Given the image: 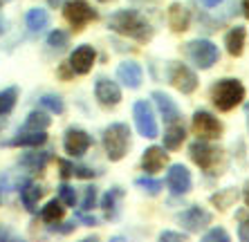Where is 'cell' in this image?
Returning a JSON list of instances; mask_svg holds the SVG:
<instances>
[{
	"label": "cell",
	"mask_w": 249,
	"mask_h": 242,
	"mask_svg": "<svg viewBox=\"0 0 249 242\" xmlns=\"http://www.w3.org/2000/svg\"><path fill=\"white\" fill-rule=\"evenodd\" d=\"M117 76H119V81H122L126 87L137 90V87L142 86L144 72H142V68H139L135 61H126V63H122L119 68H117Z\"/></svg>",
	"instance_id": "9a60e30c"
},
{
	"label": "cell",
	"mask_w": 249,
	"mask_h": 242,
	"mask_svg": "<svg viewBox=\"0 0 249 242\" xmlns=\"http://www.w3.org/2000/svg\"><path fill=\"white\" fill-rule=\"evenodd\" d=\"M202 2H204L207 7H215V5H220L222 0H202Z\"/></svg>",
	"instance_id": "60d3db41"
},
{
	"label": "cell",
	"mask_w": 249,
	"mask_h": 242,
	"mask_svg": "<svg viewBox=\"0 0 249 242\" xmlns=\"http://www.w3.org/2000/svg\"><path fill=\"white\" fill-rule=\"evenodd\" d=\"M41 218L45 220V222H56V220L63 218V207H61V202L58 200L47 202V207H43Z\"/></svg>",
	"instance_id": "4316f807"
},
{
	"label": "cell",
	"mask_w": 249,
	"mask_h": 242,
	"mask_svg": "<svg viewBox=\"0 0 249 242\" xmlns=\"http://www.w3.org/2000/svg\"><path fill=\"white\" fill-rule=\"evenodd\" d=\"M193 133L200 139H218L222 133V123L213 115H209L204 110H197L193 115Z\"/></svg>",
	"instance_id": "52a82bcc"
},
{
	"label": "cell",
	"mask_w": 249,
	"mask_h": 242,
	"mask_svg": "<svg viewBox=\"0 0 249 242\" xmlns=\"http://www.w3.org/2000/svg\"><path fill=\"white\" fill-rule=\"evenodd\" d=\"M72 175L88 179V177H92L94 175V171H90V168H86V166H72Z\"/></svg>",
	"instance_id": "d590c367"
},
{
	"label": "cell",
	"mask_w": 249,
	"mask_h": 242,
	"mask_svg": "<svg viewBox=\"0 0 249 242\" xmlns=\"http://www.w3.org/2000/svg\"><path fill=\"white\" fill-rule=\"evenodd\" d=\"M238 236H240V240L249 242V218H245L243 225L238 226Z\"/></svg>",
	"instance_id": "8d00e7d4"
},
{
	"label": "cell",
	"mask_w": 249,
	"mask_h": 242,
	"mask_svg": "<svg viewBox=\"0 0 249 242\" xmlns=\"http://www.w3.org/2000/svg\"><path fill=\"white\" fill-rule=\"evenodd\" d=\"M76 218L81 220V222H83V225H86V226H92V225H97V220H94V218H90V215H83V213H76Z\"/></svg>",
	"instance_id": "ab89813d"
},
{
	"label": "cell",
	"mask_w": 249,
	"mask_h": 242,
	"mask_svg": "<svg viewBox=\"0 0 249 242\" xmlns=\"http://www.w3.org/2000/svg\"><path fill=\"white\" fill-rule=\"evenodd\" d=\"M186 133H184V126H180V123H171L166 130V135H164V148L168 150H175L180 148L182 141H184Z\"/></svg>",
	"instance_id": "7402d4cb"
},
{
	"label": "cell",
	"mask_w": 249,
	"mask_h": 242,
	"mask_svg": "<svg viewBox=\"0 0 249 242\" xmlns=\"http://www.w3.org/2000/svg\"><path fill=\"white\" fill-rule=\"evenodd\" d=\"M189 23H191V14L186 9L184 5L180 2H173V5L168 7V25L173 32H184L189 29Z\"/></svg>",
	"instance_id": "e0dca14e"
},
{
	"label": "cell",
	"mask_w": 249,
	"mask_h": 242,
	"mask_svg": "<svg viewBox=\"0 0 249 242\" xmlns=\"http://www.w3.org/2000/svg\"><path fill=\"white\" fill-rule=\"evenodd\" d=\"M108 27L112 32L122 36H128V38H135V40H151L153 38V27L151 23L142 18L137 12H130V9H124V12H117L115 16H110L108 20Z\"/></svg>",
	"instance_id": "6da1fadb"
},
{
	"label": "cell",
	"mask_w": 249,
	"mask_h": 242,
	"mask_svg": "<svg viewBox=\"0 0 249 242\" xmlns=\"http://www.w3.org/2000/svg\"><path fill=\"white\" fill-rule=\"evenodd\" d=\"M58 166L63 168V171H61V175H63V177H70V175H72V164H68L65 159H61V161H58Z\"/></svg>",
	"instance_id": "f35d334b"
},
{
	"label": "cell",
	"mask_w": 249,
	"mask_h": 242,
	"mask_svg": "<svg viewBox=\"0 0 249 242\" xmlns=\"http://www.w3.org/2000/svg\"><path fill=\"white\" fill-rule=\"evenodd\" d=\"M160 238H162V240H180V242H184V240H186L184 233H175V231H164V233H162Z\"/></svg>",
	"instance_id": "74e56055"
},
{
	"label": "cell",
	"mask_w": 249,
	"mask_h": 242,
	"mask_svg": "<svg viewBox=\"0 0 249 242\" xmlns=\"http://www.w3.org/2000/svg\"><path fill=\"white\" fill-rule=\"evenodd\" d=\"M153 99H155L157 108H160V112H162L164 121H168V123H178V119H180V110H178V105H175V101L168 94L164 92H153Z\"/></svg>",
	"instance_id": "ac0fdd59"
},
{
	"label": "cell",
	"mask_w": 249,
	"mask_h": 242,
	"mask_svg": "<svg viewBox=\"0 0 249 242\" xmlns=\"http://www.w3.org/2000/svg\"><path fill=\"white\" fill-rule=\"evenodd\" d=\"M164 164H166V153L160 146H151V148L144 150V157H142V166H144L146 173H157L162 171Z\"/></svg>",
	"instance_id": "2e32d148"
},
{
	"label": "cell",
	"mask_w": 249,
	"mask_h": 242,
	"mask_svg": "<svg viewBox=\"0 0 249 242\" xmlns=\"http://www.w3.org/2000/svg\"><path fill=\"white\" fill-rule=\"evenodd\" d=\"M137 186H142L144 190H148L151 195H157L160 190H162V182H157V179H148V177H139L137 182H135Z\"/></svg>",
	"instance_id": "f546056e"
},
{
	"label": "cell",
	"mask_w": 249,
	"mask_h": 242,
	"mask_svg": "<svg viewBox=\"0 0 249 242\" xmlns=\"http://www.w3.org/2000/svg\"><path fill=\"white\" fill-rule=\"evenodd\" d=\"M43 197V186L38 184H27L23 190H20V200H23V204L32 211V208H36V204H38V200Z\"/></svg>",
	"instance_id": "cb8c5ba5"
},
{
	"label": "cell",
	"mask_w": 249,
	"mask_h": 242,
	"mask_svg": "<svg viewBox=\"0 0 249 242\" xmlns=\"http://www.w3.org/2000/svg\"><path fill=\"white\" fill-rule=\"evenodd\" d=\"M243 14L249 18V0H245V2H243Z\"/></svg>",
	"instance_id": "b9f144b4"
},
{
	"label": "cell",
	"mask_w": 249,
	"mask_h": 242,
	"mask_svg": "<svg viewBox=\"0 0 249 242\" xmlns=\"http://www.w3.org/2000/svg\"><path fill=\"white\" fill-rule=\"evenodd\" d=\"M94 94H97L101 105H117L122 101V90H119V86L110 79H97Z\"/></svg>",
	"instance_id": "5bb4252c"
},
{
	"label": "cell",
	"mask_w": 249,
	"mask_h": 242,
	"mask_svg": "<svg viewBox=\"0 0 249 242\" xmlns=\"http://www.w3.org/2000/svg\"><path fill=\"white\" fill-rule=\"evenodd\" d=\"M63 16L74 29H81L83 25L92 23L94 18H97V12L88 2H83V0H70V2H65Z\"/></svg>",
	"instance_id": "5b68a950"
},
{
	"label": "cell",
	"mask_w": 249,
	"mask_h": 242,
	"mask_svg": "<svg viewBox=\"0 0 249 242\" xmlns=\"http://www.w3.org/2000/svg\"><path fill=\"white\" fill-rule=\"evenodd\" d=\"M47 135L43 130H23L9 141V146H29V148H38L41 144H45Z\"/></svg>",
	"instance_id": "d6986e66"
},
{
	"label": "cell",
	"mask_w": 249,
	"mask_h": 242,
	"mask_svg": "<svg viewBox=\"0 0 249 242\" xmlns=\"http://www.w3.org/2000/svg\"><path fill=\"white\" fill-rule=\"evenodd\" d=\"M0 32H2V20H0Z\"/></svg>",
	"instance_id": "bcb514c9"
},
{
	"label": "cell",
	"mask_w": 249,
	"mask_h": 242,
	"mask_svg": "<svg viewBox=\"0 0 249 242\" xmlns=\"http://www.w3.org/2000/svg\"><path fill=\"white\" fill-rule=\"evenodd\" d=\"M117 197H122V190H119V189H110V193L104 197V208H106V211H110V208L115 207Z\"/></svg>",
	"instance_id": "836d02e7"
},
{
	"label": "cell",
	"mask_w": 249,
	"mask_h": 242,
	"mask_svg": "<svg viewBox=\"0 0 249 242\" xmlns=\"http://www.w3.org/2000/svg\"><path fill=\"white\" fill-rule=\"evenodd\" d=\"M180 225L184 226L189 233H200L207 225H211V213L204 211L202 207H191L180 215Z\"/></svg>",
	"instance_id": "8fae6325"
},
{
	"label": "cell",
	"mask_w": 249,
	"mask_h": 242,
	"mask_svg": "<svg viewBox=\"0 0 249 242\" xmlns=\"http://www.w3.org/2000/svg\"><path fill=\"white\" fill-rule=\"evenodd\" d=\"M231 200H236V190H233V189H227L225 193H218V195H213V202L220 208H227L229 204H231Z\"/></svg>",
	"instance_id": "4dcf8cb0"
},
{
	"label": "cell",
	"mask_w": 249,
	"mask_h": 242,
	"mask_svg": "<svg viewBox=\"0 0 249 242\" xmlns=\"http://www.w3.org/2000/svg\"><path fill=\"white\" fill-rule=\"evenodd\" d=\"M58 2H61V0H50V5H58Z\"/></svg>",
	"instance_id": "f6af8a7d"
},
{
	"label": "cell",
	"mask_w": 249,
	"mask_h": 242,
	"mask_svg": "<svg viewBox=\"0 0 249 242\" xmlns=\"http://www.w3.org/2000/svg\"><path fill=\"white\" fill-rule=\"evenodd\" d=\"M41 105H43V108H47L50 112H56V115H61V112L65 110L63 99L56 97V94H45V97L41 99Z\"/></svg>",
	"instance_id": "83f0119b"
},
{
	"label": "cell",
	"mask_w": 249,
	"mask_h": 242,
	"mask_svg": "<svg viewBox=\"0 0 249 242\" xmlns=\"http://www.w3.org/2000/svg\"><path fill=\"white\" fill-rule=\"evenodd\" d=\"M58 195H61V200H63L65 204H68V207H74L76 193H74V189H72V186L61 184V186H58Z\"/></svg>",
	"instance_id": "1f68e13d"
},
{
	"label": "cell",
	"mask_w": 249,
	"mask_h": 242,
	"mask_svg": "<svg viewBox=\"0 0 249 242\" xmlns=\"http://www.w3.org/2000/svg\"><path fill=\"white\" fill-rule=\"evenodd\" d=\"M16 99H18L16 87H7V90H2V92H0V115L12 112L14 105H16Z\"/></svg>",
	"instance_id": "d4e9b609"
},
{
	"label": "cell",
	"mask_w": 249,
	"mask_h": 242,
	"mask_svg": "<svg viewBox=\"0 0 249 242\" xmlns=\"http://www.w3.org/2000/svg\"><path fill=\"white\" fill-rule=\"evenodd\" d=\"M204 240L207 242H213V240H222V242H227L229 240V233H227L225 229H211L207 233V236H204Z\"/></svg>",
	"instance_id": "d6a6232c"
},
{
	"label": "cell",
	"mask_w": 249,
	"mask_h": 242,
	"mask_svg": "<svg viewBox=\"0 0 249 242\" xmlns=\"http://www.w3.org/2000/svg\"><path fill=\"white\" fill-rule=\"evenodd\" d=\"M94 58H97V52H94L92 45H81L76 47L72 56H70V68L76 74H88L94 65Z\"/></svg>",
	"instance_id": "7c38bea8"
},
{
	"label": "cell",
	"mask_w": 249,
	"mask_h": 242,
	"mask_svg": "<svg viewBox=\"0 0 249 242\" xmlns=\"http://www.w3.org/2000/svg\"><path fill=\"white\" fill-rule=\"evenodd\" d=\"M186 54H189V58L200 69H209L213 63H218V47L211 40H204V38L191 40L186 45Z\"/></svg>",
	"instance_id": "277c9868"
},
{
	"label": "cell",
	"mask_w": 249,
	"mask_h": 242,
	"mask_svg": "<svg viewBox=\"0 0 249 242\" xmlns=\"http://www.w3.org/2000/svg\"><path fill=\"white\" fill-rule=\"evenodd\" d=\"M94 200H97V189L94 186H88L86 189V197H83V208H92L94 207Z\"/></svg>",
	"instance_id": "e575fe53"
},
{
	"label": "cell",
	"mask_w": 249,
	"mask_h": 242,
	"mask_svg": "<svg viewBox=\"0 0 249 242\" xmlns=\"http://www.w3.org/2000/svg\"><path fill=\"white\" fill-rule=\"evenodd\" d=\"M50 126V117L45 112H32L25 121V128L23 130H45Z\"/></svg>",
	"instance_id": "484cf974"
},
{
	"label": "cell",
	"mask_w": 249,
	"mask_h": 242,
	"mask_svg": "<svg viewBox=\"0 0 249 242\" xmlns=\"http://www.w3.org/2000/svg\"><path fill=\"white\" fill-rule=\"evenodd\" d=\"M25 20H27V29H29V32H32V34H36V32H43V29L47 27V23H50V16H47L45 9L36 7V9H29Z\"/></svg>",
	"instance_id": "44dd1931"
},
{
	"label": "cell",
	"mask_w": 249,
	"mask_h": 242,
	"mask_svg": "<svg viewBox=\"0 0 249 242\" xmlns=\"http://www.w3.org/2000/svg\"><path fill=\"white\" fill-rule=\"evenodd\" d=\"M166 186L171 189V193H175V195L189 193V190H191V173H189V168L182 166V164H173V166L168 168Z\"/></svg>",
	"instance_id": "30bf717a"
},
{
	"label": "cell",
	"mask_w": 249,
	"mask_h": 242,
	"mask_svg": "<svg viewBox=\"0 0 249 242\" xmlns=\"http://www.w3.org/2000/svg\"><path fill=\"white\" fill-rule=\"evenodd\" d=\"M245 204L249 207V182H247V186H245Z\"/></svg>",
	"instance_id": "7bdbcfd3"
},
{
	"label": "cell",
	"mask_w": 249,
	"mask_h": 242,
	"mask_svg": "<svg viewBox=\"0 0 249 242\" xmlns=\"http://www.w3.org/2000/svg\"><path fill=\"white\" fill-rule=\"evenodd\" d=\"M90 144H92V139H90V135L86 133V130H81V128H70L68 133H65V150H68L70 155H83L88 148H90Z\"/></svg>",
	"instance_id": "4fadbf2b"
},
{
	"label": "cell",
	"mask_w": 249,
	"mask_h": 242,
	"mask_svg": "<svg viewBox=\"0 0 249 242\" xmlns=\"http://www.w3.org/2000/svg\"><path fill=\"white\" fill-rule=\"evenodd\" d=\"M0 2H2V0H0Z\"/></svg>",
	"instance_id": "c3c4849f"
},
{
	"label": "cell",
	"mask_w": 249,
	"mask_h": 242,
	"mask_svg": "<svg viewBox=\"0 0 249 242\" xmlns=\"http://www.w3.org/2000/svg\"><path fill=\"white\" fill-rule=\"evenodd\" d=\"M189 153H191V159L196 161L197 166L202 168V171H213L215 164L220 161V150L211 148L209 144H204V141H196V144H191V148H189Z\"/></svg>",
	"instance_id": "9c48e42d"
},
{
	"label": "cell",
	"mask_w": 249,
	"mask_h": 242,
	"mask_svg": "<svg viewBox=\"0 0 249 242\" xmlns=\"http://www.w3.org/2000/svg\"><path fill=\"white\" fill-rule=\"evenodd\" d=\"M245 110H247V126H249V104L245 105Z\"/></svg>",
	"instance_id": "ee69618b"
},
{
	"label": "cell",
	"mask_w": 249,
	"mask_h": 242,
	"mask_svg": "<svg viewBox=\"0 0 249 242\" xmlns=\"http://www.w3.org/2000/svg\"><path fill=\"white\" fill-rule=\"evenodd\" d=\"M133 115H135V126H137L139 135H144V137H148V139L160 135L157 121H155V117H153V108L146 104V101H137V104H135Z\"/></svg>",
	"instance_id": "8992f818"
},
{
	"label": "cell",
	"mask_w": 249,
	"mask_h": 242,
	"mask_svg": "<svg viewBox=\"0 0 249 242\" xmlns=\"http://www.w3.org/2000/svg\"><path fill=\"white\" fill-rule=\"evenodd\" d=\"M168 81H171L182 94H191L197 87V76L182 63L171 65V69H168Z\"/></svg>",
	"instance_id": "ba28073f"
},
{
	"label": "cell",
	"mask_w": 249,
	"mask_h": 242,
	"mask_svg": "<svg viewBox=\"0 0 249 242\" xmlns=\"http://www.w3.org/2000/svg\"><path fill=\"white\" fill-rule=\"evenodd\" d=\"M211 99H213V105L218 110L229 112V110H233L238 104H243L245 87H243V83L236 79H222L211 87Z\"/></svg>",
	"instance_id": "7a4b0ae2"
},
{
	"label": "cell",
	"mask_w": 249,
	"mask_h": 242,
	"mask_svg": "<svg viewBox=\"0 0 249 242\" xmlns=\"http://www.w3.org/2000/svg\"><path fill=\"white\" fill-rule=\"evenodd\" d=\"M130 146V130L126 123H112L104 133V148L110 161H119L126 157Z\"/></svg>",
	"instance_id": "3957f363"
},
{
	"label": "cell",
	"mask_w": 249,
	"mask_h": 242,
	"mask_svg": "<svg viewBox=\"0 0 249 242\" xmlns=\"http://www.w3.org/2000/svg\"><path fill=\"white\" fill-rule=\"evenodd\" d=\"M99 2H108V0H99Z\"/></svg>",
	"instance_id": "7dc6e473"
},
{
	"label": "cell",
	"mask_w": 249,
	"mask_h": 242,
	"mask_svg": "<svg viewBox=\"0 0 249 242\" xmlns=\"http://www.w3.org/2000/svg\"><path fill=\"white\" fill-rule=\"evenodd\" d=\"M245 27H233L227 32L225 36V45H227V52L231 54V56H240L243 54V47H245Z\"/></svg>",
	"instance_id": "ffe728a7"
},
{
	"label": "cell",
	"mask_w": 249,
	"mask_h": 242,
	"mask_svg": "<svg viewBox=\"0 0 249 242\" xmlns=\"http://www.w3.org/2000/svg\"><path fill=\"white\" fill-rule=\"evenodd\" d=\"M20 164H23L27 171H43L47 164V153L45 150H38V153H27V155L20 157Z\"/></svg>",
	"instance_id": "603a6c76"
},
{
	"label": "cell",
	"mask_w": 249,
	"mask_h": 242,
	"mask_svg": "<svg viewBox=\"0 0 249 242\" xmlns=\"http://www.w3.org/2000/svg\"><path fill=\"white\" fill-rule=\"evenodd\" d=\"M47 45H50V47H58V50H61V47L68 45V34H65V32H61V29H54L52 34L47 36Z\"/></svg>",
	"instance_id": "f1b7e54d"
}]
</instances>
